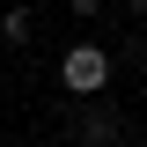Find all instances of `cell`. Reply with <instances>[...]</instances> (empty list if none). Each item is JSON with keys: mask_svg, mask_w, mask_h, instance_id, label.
Listing matches in <instances>:
<instances>
[{"mask_svg": "<svg viewBox=\"0 0 147 147\" xmlns=\"http://www.w3.org/2000/svg\"><path fill=\"white\" fill-rule=\"evenodd\" d=\"M30 30H37L30 0H7V15H0V44H7V52H22V44H30Z\"/></svg>", "mask_w": 147, "mask_h": 147, "instance_id": "3", "label": "cell"}, {"mask_svg": "<svg viewBox=\"0 0 147 147\" xmlns=\"http://www.w3.org/2000/svg\"><path fill=\"white\" fill-rule=\"evenodd\" d=\"M59 88H66V103L103 96V88H110V52H103V44H66V59H59Z\"/></svg>", "mask_w": 147, "mask_h": 147, "instance_id": "1", "label": "cell"}, {"mask_svg": "<svg viewBox=\"0 0 147 147\" xmlns=\"http://www.w3.org/2000/svg\"><path fill=\"white\" fill-rule=\"evenodd\" d=\"M118 132H125V118H118L103 96H81L74 118H66V140L74 147H118Z\"/></svg>", "mask_w": 147, "mask_h": 147, "instance_id": "2", "label": "cell"}, {"mask_svg": "<svg viewBox=\"0 0 147 147\" xmlns=\"http://www.w3.org/2000/svg\"><path fill=\"white\" fill-rule=\"evenodd\" d=\"M74 15H81V22H88V15H103V0H74Z\"/></svg>", "mask_w": 147, "mask_h": 147, "instance_id": "4", "label": "cell"}]
</instances>
